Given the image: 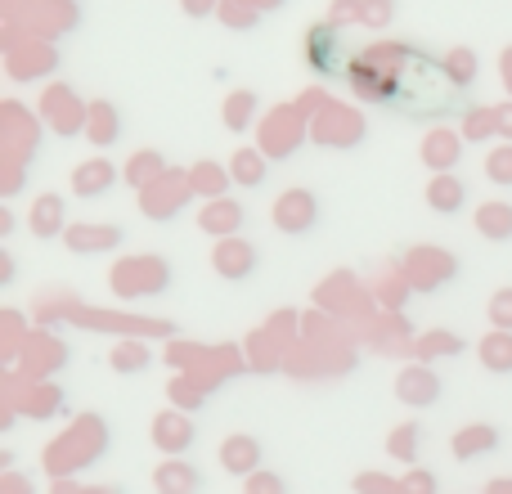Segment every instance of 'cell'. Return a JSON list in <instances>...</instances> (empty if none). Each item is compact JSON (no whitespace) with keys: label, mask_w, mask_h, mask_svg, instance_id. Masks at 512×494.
Here are the masks:
<instances>
[{"label":"cell","mask_w":512,"mask_h":494,"mask_svg":"<svg viewBox=\"0 0 512 494\" xmlns=\"http://www.w3.org/2000/svg\"><path fill=\"white\" fill-rule=\"evenodd\" d=\"M423 423H405V427H396V432L387 436V454L391 459H400V463H409V468H418V454H423Z\"/></svg>","instance_id":"obj_21"},{"label":"cell","mask_w":512,"mask_h":494,"mask_svg":"<svg viewBox=\"0 0 512 494\" xmlns=\"http://www.w3.org/2000/svg\"><path fill=\"white\" fill-rule=\"evenodd\" d=\"M149 364H153V355L144 342H117L113 346V369L122 373V378H135V373H144Z\"/></svg>","instance_id":"obj_24"},{"label":"cell","mask_w":512,"mask_h":494,"mask_svg":"<svg viewBox=\"0 0 512 494\" xmlns=\"http://www.w3.org/2000/svg\"><path fill=\"white\" fill-rule=\"evenodd\" d=\"M468 203H472L468 180L454 176V171H436L432 185H427V207L436 216H459V212H468Z\"/></svg>","instance_id":"obj_8"},{"label":"cell","mask_w":512,"mask_h":494,"mask_svg":"<svg viewBox=\"0 0 512 494\" xmlns=\"http://www.w3.org/2000/svg\"><path fill=\"white\" fill-rule=\"evenodd\" d=\"M212 270L221 274L225 283H248V279H256V270H261V252H256L248 239L230 234V239L216 243V252H212Z\"/></svg>","instance_id":"obj_4"},{"label":"cell","mask_w":512,"mask_h":494,"mask_svg":"<svg viewBox=\"0 0 512 494\" xmlns=\"http://www.w3.org/2000/svg\"><path fill=\"white\" fill-rule=\"evenodd\" d=\"M261 9L248 5V0H225L221 5V23L234 27V32H248V27H261Z\"/></svg>","instance_id":"obj_26"},{"label":"cell","mask_w":512,"mask_h":494,"mask_svg":"<svg viewBox=\"0 0 512 494\" xmlns=\"http://www.w3.org/2000/svg\"><path fill=\"white\" fill-rule=\"evenodd\" d=\"M409 274H414L418 288H445L450 279H459V256L441 252V247H414L409 252Z\"/></svg>","instance_id":"obj_6"},{"label":"cell","mask_w":512,"mask_h":494,"mask_svg":"<svg viewBox=\"0 0 512 494\" xmlns=\"http://www.w3.org/2000/svg\"><path fill=\"white\" fill-rule=\"evenodd\" d=\"M441 396H445V382H441V373H436L432 364H409V369H400V378H396V400L400 405L432 409Z\"/></svg>","instance_id":"obj_5"},{"label":"cell","mask_w":512,"mask_h":494,"mask_svg":"<svg viewBox=\"0 0 512 494\" xmlns=\"http://www.w3.org/2000/svg\"><path fill=\"white\" fill-rule=\"evenodd\" d=\"M86 122H95V126H86V135H90V144L95 149H113L117 140H122V131H126V122H122V108L117 104H90V117Z\"/></svg>","instance_id":"obj_14"},{"label":"cell","mask_w":512,"mask_h":494,"mask_svg":"<svg viewBox=\"0 0 512 494\" xmlns=\"http://www.w3.org/2000/svg\"><path fill=\"white\" fill-rule=\"evenodd\" d=\"M153 441H158L162 454L180 459V454H189L198 445V423L185 418V414H158V423H153Z\"/></svg>","instance_id":"obj_11"},{"label":"cell","mask_w":512,"mask_h":494,"mask_svg":"<svg viewBox=\"0 0 512 494\" xmlns=\"http://www.w3.org/2000/svg\"><path fill=\"white\" fill-rule=\"evenodd\" d=\"M423 162L432 171H454L459 167V135H445V131H432L423 144Z\"/></svg>","instance_id":"obj_19"},{"label":"cell","mask_w":512,"mask_h":494,"mask_svg":"<svg viewBox=\"0 0 512 494\" xmlns=\"http://www.w3.org/2000/svg\"><path fill=\"white\" fill-rule=\"evenodd\" d=\"M495 117H499V135H504V140H512V104H508V108H495Z\"/></svg>","instance_id":"obj_35"},{"label":"cell","mask_w":512,"mask_h":494,"mask_svg":"<svg viewBox=\"0 0 512 494\" xmlns=\"http://www.w3.org/2000/svg\"><path fill=\"white\" fill-rule=\"evenodd\" d=\"M495 131H499L495 108H468V113H463V135H468V140H486V135H495Z\"/></svg>","instance_id":"obj_28"},{"label":"cell","mask_w":512,"mask_h":494,"mask_svg":"<svg viewBox=\"0 0 512 494\" xmlns=\"http://www.w3.org/2000/svg\"><path fill=\"white\" fill-rule=\"evenodd\" d=\"M153 486H158V494H203L207 481H203V472H198L194 463L167 459L158 472H153Z\"/></svg>","instance_id":"obj_13"},{"label":"cell","mask_w":512,"mask_h":494,"mask_svg":"<svg viewBox=\"0 0 512 494\" xmlns=\"http://www.w3.org/2000/svg\"><path fill=\"white\" fill-rule=\"evenodd\" d=\"M477 234L486 243H512V203L495 198V203L477 207Z\"/></svg>","instance_id":"obj_16"},{"label":"cell","mask_w":512,"mask_h":494,"mask_svg":"<svg viewBox=\"0 0 512 494\" xmlns=\"http://www.w3.org/2000/svg\"><path fill=\"white\" fill-rule=\"evenodd\" d=\"M477 355H481V364H486V373H495V378H512V333L508 328H490V333L481 337Z\"/></svg>","instance_id":"obj_15"},{"label":"cell","mask_w":512,"mask_h":494,"mask_svg":"<svg viewBox=\"0 0 512 494\" xmlns=\"http://www.w3.org/2000/svg\"><path fill=\"white\" fill-rule=\"evenodd\" d=\"M301 50H306V68L315 72V77L342 81L351 50L342 45V32H337V23H315L306 32V45H301Z\"/></svg>","instance_id":"obj_2"},{"label":"cell","mask_w":512,"mask_h":494,"mask_svg":"<svg viewBox=\"0 0 512 494\" xmlns=\"http://www.w3.org/2000/svg\"><path fill=\"white\" fill-rule=\"evenodd\" d=\"M117 180H122V171H117L108 158H86L72 167V198L99 203V198H108L117 189Z\"/></svg>","instance_id":"obj_7"},{"label":"cell","mask_w":512,"mask_h":494,"mask_svg":"<svg viewBox=\"0 0 512 494\" xmlns=\"http://www.w3.org/2000/svg\"><path fill=\"white\" fill-rule=\"evenodd\" d=\"M256 108H261V99H256L252 90H234V95L225 99V126L243 135V131H248V126H252Z\"/></svg>","instance_id":"obj_23"},{"label":"cell","mask_w":512,"mask_h":494,"mask_svg":"<svg viewBox=\"0 0 512 494\" xmlns=\"http://www.w3.org/2000/svg\"><path fill=\"white\" fill-rule=\"evenodd\" d=\"M463 351H468V342L459 333H450V328H432V333L418 337V355L423 360H441V355H463Z\"/></svg>","instance_id":"obj_22"},{"label":"cell","mask_w":512,"mask_h":494,"mask_svg":"<svg viewBox=\"0 0 512 494\" xmlns=\"http://www.w3.org/2000/svg\"><path fill=\"white\" fill-rule=\"evenodd\" d=\"M180 5H185L189 18H212V14H221V0H180Z\"/></svg>","instance_id":"obj_34"},{"label":"cell","mask_w":512,"mask_h":494,"mask_svg":"<svg viewBox=\"0 0 512 494\" xmlns=\"http://www.w3.org/2000/svg\"><path fill=\"white\" fill-rule=\"evenodd\" d=\"M355 494H400V481L382 477V472H364V477H355Z\"/></svg>","instance_id":"obj_32"},{"label":"cell","mask_w":512,"mask_h":494,"mask_svg":"<svg viewBox=\"0 0 512 494\" xmlns=\"http://www.w3.org/2000/svg\"><path fill=\"white\" fill-rule=\"evenodd\" d=\"M450 445H454V459L459 463H477V459H486V454H495L499 445H504V432L490 427V423H472V427H459Z\"/></svg>","instance_id":"obj_12"},{"label":"cell","mask_w":512,"mask_h":494,"mask_svg":"<svg viewBox=\"0 0 512 494\" xmlns=\"http://www.w3.org/2000/svg\"><path fill=\"white\" fill-rule=\"evenodd\" d=\"M162 171H167V162H162V153H158V149H144V153H135V162H131V167H126V180H131V185L144 194V189H149L153 180L162 176Z\"/></svg>","instance_id":"obj_25"},{"label":"cell","mask_w":512,"mask_h":494,"mask_svg":"<svg viewBox=\"0 0 512 494\" xmlns=\"http://www.w3.org/2000/svg\"><path fill=\"white\" fill-rule=\"evenodd\" d=\"M477 77L481 59L463 45L436 54L418 41H373L364 50H351L342 86L360 104L396 113L409 126H436L445 117L468 113Z\"/></svg>","instance_id":"obj_1"},{"label":"cell","mask_w":512,"mask_h":494,"mask_svg":"<svg viewBox=\"0 0 512 494\" xmlns=\"http://www.w3.org/2000/svg\"><path fill=\"white\" fill-rule=\"evenodd\" d=\"M274 230L279 234H292V239H306V234H315L319 225V198L310 194V189H288V194H279V203H274Z\"/></svg>","instance_id":"obj_3"},{"label":"cell","mask_w":512,"mask_h":494,"mask_svg":"<svg viewBox=\"0 0 512 494\" xmlns=\"http://www.w3.org/2000/svg\"><path fill=\"white\" fill-rule=\"evenodd\" d=\"M486 180H490V185H499V189H512V140H504L499 149H490Z\"/></svg>","instance_id":"obj_27"},{"label":"cell","mask_w":512,"mask_h":494,"mask_svg":"<svg viewBox=\"0 0 512 494\" xmlns=\"http://www.w3.org/2000/svg\"><path fill=\"white\" fill-rule=\"evenodd\" d=\"M243 225H248V207L239 203V198H212V203L203 207V216H198V230L212 234V239H230V234H239Z\"/></svg>","instance_id":"obj_9"},{"label":"cell","mask_w":512,"mask_h":494,"mask_svg":"<svg viewBox=\"0 0 512 494\" xmlns=\"http://www.w3.org/2000/svg\"><path fill=\"white\" fill-rule=\"evenodd\" d=\"M391 14H396V0H364L360 5V18H364V27H387L391 23Z\"/></svg>","instance_id":"obj_29"},{"label":"cell","mask_w":512,"mask_h":494,"mask_svg":"<svg viewBox=\"0 0 512 494\" xmlns=\"http://www.w3.org/2000/svg\"><path fill=\"white\" fill-rule=\"evenodd\" d=\"M441 490V477L436 472H423V468H414L405 481H400V494H436Z\"/></svg>","instance_id":"obj_31"},{"label":"cell","mask_w":512,"mask_h":494,"mask_svg":"<svg viewBox=\"0 0 512 494\" xmlns=\"http://www.w3.org/2000/svg\"><path fill=\"white\" fill-rule=\"evenodd\" d=\"M270 162L274 158H265L261 149H239V153H234V162H230L234 185H239V189H261L265 180H270Z\"/></svg>","instance_id":"obj_18"},{"label":"cell","mask_w":512,"mask_h":494,"mask_svg":"<svg viewBox=\"0 0 512 494\" xmlns=\"http://www.w3.org/2000/svg\"><path fill=\"white\" fill-rule=\"evenodd\" d=\"M59 230H68V225H63V198L50 194L32 207V234L36 239H59Z\"/></svg>","instance_id":"obj_20"},{"label":"cell","mask_w":512,"mask_h":494,"mask_svg":"<svg viewBox=\"0 0 512 494\" xmlns=\"http://www.w3.org/2000/svg\"><path fill=\"white\" fill-rule=\"evenodd\" d=\"M122 243H126L122 225H72L68 230L72 252H99V247H122Z\"/></svg>","instance_id":"obj_17"},{"label":"cell","mask_w":512,"mask_h":494,"mask_svg":"<svg viewBox=\"0 0 512 494\" xmlns=\"http://www.w3.org/2000/svg\"><path fill=\"white\" fill-rule=\"evenodd\" d=\"M490 324L512 333V288H499L495 297H490Z\"/></svg>","instance_id":"obj_33"},{"label":"cell","mask_w":512,"mask_h":494,"mask_svg":"<svg viewBox=\"0 0 512 494\" xmlns=\"http://www.w3.org/2000/svg\"><path fill=\"white\" fill-rule=\"evenodd\" d=\"M261 463H265V445L256 441V436H248V432H234L230 441L221 445V468L230 472V477L248 481L252 472H261Z\"/></svg>","instance_id":"obj_10"},{"label":"cell","mask_w":512,"mask_h":494,"mask_svg":"<svg viewBox=\"0 0 512 494\" xmlns=\"http://www.w3.org/2000/svg\"><path fill=\"white\" fill-rule=\"evenodd\" d=\"M243 494H288V481L279 477V472H252L248 486H243Z\"/></svg>","instance_id":"obj_30"}]
</instances>
